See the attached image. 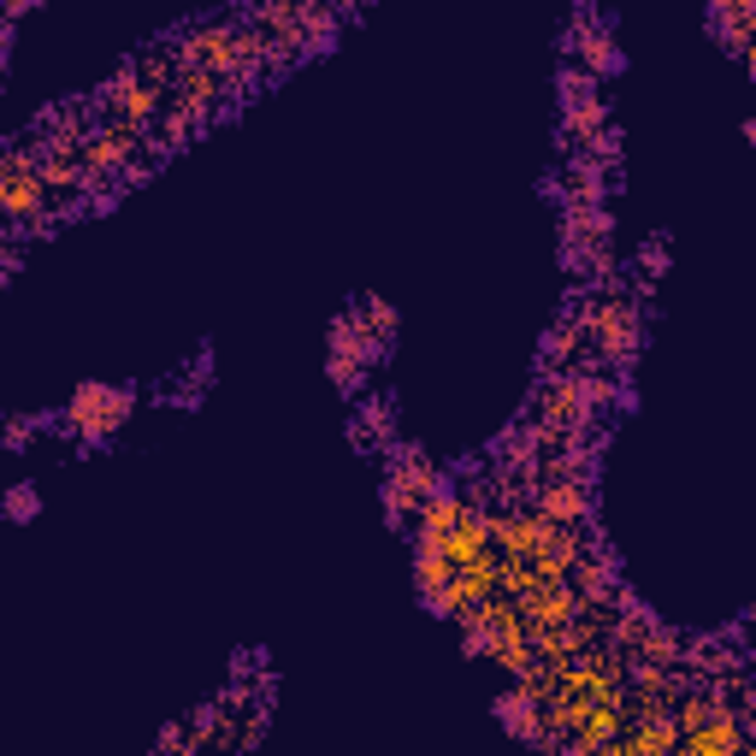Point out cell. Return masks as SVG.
Wrapping results in <instances>:
<instances>
[{
    "mask_svg": "<svg viewBox=\"0 0 756 756\" xmlns=\"http://www.w3.org/2000/svg\"><path fill=\"white\" fill-rule=\"evenodd\" d=\"M0 219H7V237H48L72 219V207H53L48 184H42V154H36L30 137H18L0 154Z\"/></svg>",
    "mask_w": 756,
    "mask_h": 756,
    "instance_id": "obj_1",
    "label": "cell"
},
{
    "mask_svg": "<svg viewBox=\"0 0 756 756\" xmlns=\"http://www.w3.org/2000/svg\"><path fill=\"white\" fill-rule=\"evenodd\" d=\"M574 314L585 319L591 349H597L615 373H632V361H639V349H644V307L632 302L627 290H597V295H585V302H574Z\"/></svg>",
    "mask_w": 756,
    "mask_h": 756,
    "instance_id": "obj_2",
    "label": "cell"
},
{
    "mask_svg": "<svg viewBox=\"0 0 756 756\" xmlns=\"http://www.w3.org/2000/svg\"><path fill=\"white\" fill-rule=\"evenodd\" d=\"M130 408H137V396H130L125 385H101V378H89V385H77L72 396H65L60 431H77L84 450H101V443H113L118 431L130 426Z\"/></svg>",
    "mask_w": 756,
    "mask_h": 756,
    "instance_id": "obj_3",
    "label": "cell"
},
{
    "mask_svg": "<svg viewBox=\"0 0 756 756\" xmlns=\"http://www.w3.org/2000/svg\"><path fill=\"white\" fill-rule=\"evenodd\" d=\"M326 343H331V361H326V373H331V385L337 390H349V396H361V385L373 378V367L390 355L385 343L367 331V319H361V307H343V314L331 319V331H326Z\"/></svg>",
    "mask_w": 756,
    "mask_h": 756,
    "instance_id": "obj_4",
    "label": "cell"
},
{
    "mask_svg": "<svg viewBox=\"0 0 756 756\" xmlns=\"http://www.w3.org/2000/svg\"><path fill=\"white\" fill-rule=\"evenodd\" d=\"M438 491H443V479H438V467L426 462V450L396 443V450H390V462H385V515H390V526L420 520V508Z\"/></svg>",
    "mask_w": 756,
    "mask_h": 756,
    "instance_id": "obj_5",
    "label": "cell"
},
{
    "mask_svg": "<svg viewBox=\"0 0 756 756\" xmlns=\"http://www.w3.org/2000/svg\"><path fill=\"white\" fill-rule=\"evenodd\" d=\"M562 48H567V60L585 65L597 84H603V77H615L620 65H627V53H620L609 18H597V12H574V24L562 30Z\"/></svg>",
    "mask_w": 756,
    "mask_h": 756,
    "instance_id": "obj_6",
    "label": "cell"
},
{
    "mask_svg": "<svg viewBox=\"0 0 756 756\" xmlns=\"http://www.w3.org/2000/svg\"><path fill=\"white\" fill-rule=\"evenodd\" d=\"M532 508L550 526H567V532H585L597 520V496H591V479H538Z\"/></svg>",
    "mask_w": 756,
    "mask_h": 756,
    "instance_id": "obj_7",
    "label": "cell"
},
{
    "mask_svg": "<svg viewBox=\"0 0 756 756\" xmlns=\"http://www.w3.org/2000/svg\"><path fill=\"white\" fill-rule=\"evenodd\" d=\"M496 721L508 727V739H520V745H544L550 721H544V697H532L520 685V692H503L496 697Z\"/></svg>",
    "mask_w": 756,
    "mask_h": 756,
    "instance_id": "obj_8",
    "label": "cell"
},
{
    "mask_svg": "<svg viewBox=\"0 0 756 756\" xmlns=\"http://www.w3.org/2000/svg\"><path fill=\"white\" fill-rule=\"evenodd\" d=\"M745 721H739V709H721L709 727H697V733L680 739V756H739L745 751Z\"/></svg>",
    "mask_w": 756,
    "mask_h": 756,
    "instance_id": "obj_9",
    "label": "cell"
},
{
    "mask_svg": "<svg viewBox=\"0 0 756 756\" xmlns=\"http://www.w3.org/2000/svg\"><path fill=\"white\" fill-rule=\"evenodd\" d=\"M615 184V166H597L585 154H567V207H603Z\"/></svg>",
    "mask_w": 756,
    "mask_h": 756,
    "instance_id": "obj_10",
    "label": "cell"
},
{
    "mask_svg": "<svg viewBox=\"0 0 756 756\" xmlns=\"http://www.w3.org/2000/svg\"><path fill=\"white\" fill-rule=\"evenodd\" d=\"M467 508H472L467 496L443 484V491H438V496H431V503L420 508V520H414V538H438V544H450V538H455V526L467 520Z\"/></svg>",
    "mask_w": 756,
    "mask_h": 756,
    "instance_id": "obj_11",
    "label": "cell"
},
{
    "mask_svg": "<svg viewBox=\"0 0 756 756\" xmlns=\"http://www.w3.org/2000/svg\"><path fill=\"white\" fill-rule=\"evenodd\" d=\"M609 130V106H603V94H591V101H574L562 106V137L574 142V154H585L591 142Z\"/></svg>",
    "mask_w": 756,
    "mask_h": 756,
    "instance_id": "obj_12",
    "label": "cell"
},
{
    "mask_svg": "<svg viewBox=\"0 0 756 756\" xmlns=\"http://www.w3.org/2000/svg\"><path fill=\"white\" fill-rule=\"evenodd\" d=\"M609 237H615L609 207H567L562 213V242H574V249H603Z\"/></svg>",
    "mask_w": 756,
    "mask_h": 756,
    "instance_id": "obj_13",
    "label": "cell"
},
{
    "mask_svg": "<svg viewBox=\"0 0 756 756\" xmlns=\"http://www.w3.org/2000/svg\"><path fill=\"white\" fill-rule=\"evenodd\" d=\"M390 431H396V408H390L385 396H367L361 402V414H355V426H349V443H355V450H385L390 443Z\"/></svg>",
    "mask_w": 756,
    "mask_h": 756,
    "instance_id": "obj_14",
    "label": "cell"
},
{
    "mask_svg": "<svg viewBox=\"0 0 756 756\" xmlns=\"http://www.w3.org/2000/svg\"><path fill=\"white\" fill-rule=\"evenodd\" d=\"M361 319H367V331L378 337V343H396V331H402V314H396V302H385V295H361Z\"/></svg>",
    "mask_w": 756,
    "mask_h": 756,
    "instance_id": "obj_15",
    "label": "cell"
},
{
    "mask_svg": "<svg viewBox=\"0 0 756 756\" xmlns=\"http://www.w3.org/2000/svg\"><path fill=\"white\" fill-rule=\"evenodd\" d=\"M0 508H7V520H12V526H30L36 515H42V491H36V484L24 479V484H12V491L0 496Z\"/></svg>",
    "mask_w": 756,
    "mask_h": 756,
    "instance_id": "obj_16",
    "label": "cell"
},
{
    "mask_svg": "<svg viewBox=\"0 0 756 756\" xmlns=\"http://www.w3.org/2000/svg\"><path fill=\"white\" fill-rule=\"evenodd\" d=\"M556 89H562V106H574V101H591V94H597V77H591L585 65L562 60V77H556Z\"/></svg>",
    "mask_w": 756,
    "mask_h": 756,
    "instance_id": "obj_17",
    "label": "cell"
},
{
    "mask_svg": "<svg viewBox=\"0 0 756 756\" xmlns=\"http://www.w3.org/2000/svg\"><path fill=\"white\" fill-rule=\"evenodd\" d=\"M36 426H42V420H30V414H12V420H7V450L24 455V450H30V438H36Z\"/></svg>",
    "mask_w": 756,
    "mask_h": 756,
    "instance_id": "obj_18",
    "label": "cell"
},
{
    "mask_svg": "<svg viewBox=\"0 0 756 756\" xmlns=\"http://www.w3.org/2000/svg\"><path fill=\"white\" fill-rule=\"evenodd\" d=\"M639 266H644V278H662V273H668V249H662V242H644Z\"/></svg>",
    "mask_w": 756,
    "mask_h": 756,
    "instance_id": "obj_19",
    "label": "cell"
},
{
    "mask_svg": "<svg viewBox=\"0 0 756 756\" xmlns=\"http://www.w3.org/2000/svg\"><path fill=\"white\" fill-rule=\"evenodd\" d=\"M18 266H24V242H18V237H7V254H0V273H7V278H18Z\"/></svg>",
    "mask_w": 756,
    "mask_h": 756,
    "instance_id": "obj_20",
    "label": "cell"
},
{
    "mask_svg": "<svg viewBox=\"0 0 756 756\" xmlns=\"http://www.w3.org/2000/svg\"><path fill=\"white\" fill-rule=\"evenodd\" d=\"M745 142H751V148H756V113H751V118H745Z\"/></svg>",
    "mask_w": 756,
    "mask_h": 756,
    "instance_id": "obj_21",
    "label": "cell"
},
{
    "mask_svg": "<svg viewBox=\"0 0 756 756\" xmlns=\"http://www.w3.org/2000/svg\"><path fill=\"white\" fill-rule=\"evenodd\" d=\"M745 72H751V77H756V42H751V48H745Z\"/></svg>",
    "mask_w": 756,
    "mask_h": 756,
    "instance_id": "obj_22",
    "label": "cell"
},
{
    "mask_svg": "<svg viewBox=\"0 0 756 756\" xmlns=\"http://www.w3.org/2000/svg\"><path fill=\"white\" fill-rule=\"evenodd\" d=\"M751 632H756V615H751Z\"/></svg>",
    "mask_w": 756,
    "mask_h": 756,
    "instance_id": "obj_23",
    "label": "cell"
}]
</instances>
